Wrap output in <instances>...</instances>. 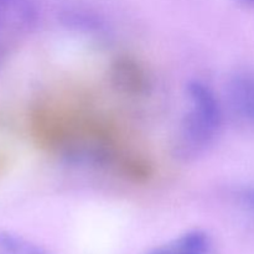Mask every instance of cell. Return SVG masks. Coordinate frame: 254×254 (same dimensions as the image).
<instances>
[{"label":"cell","mask_w":254,"mask_h":254,"mask_svg":"<svg viewBox=\"0 0 254 254\" xmlns=\"http://www.w3.org/2000/svg\"><path fill=\"white\" fill-rule=\"evenodd\" d=\"M188 112L178 127L171 154L183 163H191L212 146L222 127V108L215 92L201 81H190L186 86Z\"/></svg>","instance_id":"6da1fadb"},{"label":"cell","mask_w":254,"mask_h":254,"mask_svg":"<svg viewBox=\"0 0 254 254\" xmlns=\"http://www.w3.org/2000/svg\"><path fill=\"white\" fill-rule=\"evenodd\" d=\"M36 20V9L30 0H0V61L30 34Z\"/></svg>","instance_id":"7a4b0ae2"},{"label":"cell","mask_w":254,"mask_h":254,"mask_svg":"<svg viewBox=\"0 0 254 254\" xmlns=\"http://www.w3.org/2000/svg\"><path fill=\"white\" fill-rule=\"evenodd\" d=\"M226 94L233 114L248 126L254 127V74L241 72L231 77Z\"/></svg>","instance_id":"3957f363"},{"label":"cell","mask_w":254,"mask_h":254,"mask_svg":"<svg viewBox=\"0 0 254 254\" xmlns=\"http://www.w3.org/2000/svg\"><path fill=\"white\" fill-rule=\"evenodd\" d=\"M111 78L114 87L128 94H141L149 83L140 64L128 57H121L112 66Z\"/></svg>","instance_id":"277c9868"},{"label":"cell","mask_w":254,"mask_h":254,"mask_svg":"<svg viewBox=\"0 0 254 254\" xmlns=\"http://www.w3.org/2000/svg\"><path fill=\"white\" fill-rule=\"evenodd\" d=\"M211 237L202 230H192L146 254H210Z\"/></svg>","instance_id":"5b68a950"},{"label":"cell","mask_w":254,"mask_h":254,"mask_svg":"<svg viewBox=\"0 0 254 254\" xmlns=\"http://www.w3.org/2000/svg\"><path fill=\"white\" fill-rule=\"evenodd\" d=\"M0 254H50L41 246L11 232H0Z\"/></svg>","instance_id":"8992f818"},{"label":"cell","mask_w":254,"mask_h":254,"mask_svg":"<svg viewBox=\"0 0 254 254\" xmlns=\"http://www.w3.org/2000/svg\"><path fill=\"white\" fill-rule=\"evenodd\" d=\"M62 20L66 26L86 34L99 32L103 29V22L97 16L86 11H67L62 16Z\"/></svg>","instance_id":"52a82bcc"},{"label":"cell","mask_w":254,"mask_h":254,"mask_svg":"<svg viewBox=\"0 0 254 254\" xmlns=\"http://www.w3.org/2000/svg\"><path fill=\"white\" fill-rule=\"evenodd\" d=\"M241 200L243 205L254 213V188H247L241 192Z\"/></svg>","instance_id":"ba28073f"},{"label":"cell","mask_w":254,"mask_h":254,"mask_svg":"<svg viewBox=\"0 0 254 254\" xmlns=\"http://www.w3.org/2000/svg\"><path fill=\"white\" fill-rule=\"evenodd\" d=\"M245 1H250V2H254V0H245Z\"/></svg>","instance_id":"9c48e42d"}]
</instances>
